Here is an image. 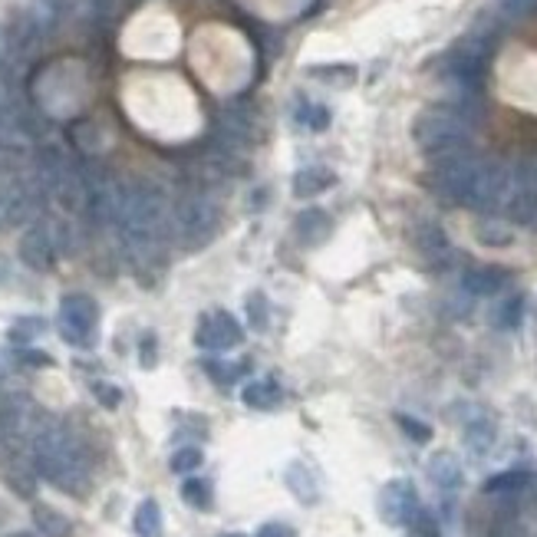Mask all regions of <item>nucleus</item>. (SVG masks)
Instances as JSON below:
<instances>
[{
    "mask_svg": "<svg viewBox=\"0 0 537 537\" xmlns=\"http://www.w3.org/2000/svg\"><path fill=\"white\" fill-rule=\"evenodd\" d=\"M17 360L24 366H53V356L50 353H40V350H20Z\"/></svg>",
    "mask_w": 537,
    "mask_h": 537,
    "instance_id": "obj_40",
    "label": "nucleus"
},
{
    "mask_svg": "<svg viewBox=\"0 0 537 537\" xmlns=\"http://www.w3.org/2000/svg\"><path fill=\"white\" fill-rule=\"evenodd\" d=\"M4 478H7V485L14 494H20V498H26V502H34V494H36V468L34 461H20L14 459L7 465V471H4Z\"/></svg>",
    "mask_w": 537,
    "mask_h": 537,
    "instance_id": "obj_23",
    "label": "nucleus"
},
{
    "mask_svg": "<svg viewBox=\"0 0 537 537\" xmlns=\"http://www.w3.org/2000/svg\"><path fill=\"white\" fill-rule=\"evenodd\" d=\"M412 142L429 158L455 152V148H468V142H471V116L451 103L429 106L412 119Z\"/></svg>",
    "mask_w": 537,
    "mask_h": 537,
    "instance_id": "obj_3",
    "label": "nucleus"
},
{
    "mask_svg": "<svg viewBox=\"0 0 537 537\" xmlns=\"http://www.w3.org/2000/svg\"><path fill=\"white\" fill-rule=\"evenodd\" d=\"M152 343H156V337H146V347H142V366H156V353H152Z\"/></svg>",
    "mask_w": 537,
    "mask_h": 537,
    "instance_id": "obj_42",
    "label": "nucleus"
},
{
    "mask_svg": "<svg viewBox=\"0 0 537 537\" xmlns=\"http://www.w3.org/2000/svg\"><path fill=\"white\" fill-rule=\"evenodd\" d=\"M429 478H432V485L439 491H459L461 481H465V471H461V461L455 451H435L429 465H425Z\"/></svg>",
    "mask_w": 537,
    "mask_h": 537,
    "instance_id": "obj_16",
    "label": "nucleus"
},
{
    "mask_svg": "<svg viewBox=\"0 0 537 537\" xmlns=\"http://www.w3.org/2000/svg\"><path fill=\"white\" fill-rule=\"evenodd\" d=\"M481 162L485 158L475 156L471 148H455V152H445V156H432L429 185H432V191L439 198L451 201V205H465Z\"/></svg>",
    "mask_w": 537,
    "mask_h": 537,
    "instance_id": "obj_5",
    "label": "nucleus"
},
{
    "mask_svg": "<svg viewBox=\"0 0 537 537\" xmlns=\"http://www.w3.org/2000/svg\"><path fill=\"white\" fill-rule=\"evenodd\" d=\"M248 320H251L254 329L268 327V297L260 294V290H254V294L248 297Z\"/></svg>",
    "mask_w": 537,
    "mask_h": 537,
    "instance_id": "obj_35",
    "label": "nucleus"
},
{
    "mask_svg": "<svg viewBox=\"0 0 537 537\" xmlns=\"http://www.w3.org/2000/svg\"><path fill=\"white\" fill-rule=\"evenodd\" d=\"M280 399H284V390H280L278 380H270V376H264V380H251L248 386L241 390V402L248 409H258V412H268V409H278Z\"/></svg>",
    "mask_w": 537,
    "mask_h": 537,
    "instance_id": "obj_17",
    "label": "nucleus"
},
{
    "mask_svg": "<svg viewBox=\"0 0 537 537\" xmlns=\"http://www.w3.org/2000/svg\"><path fill=\"white\" fill-rule=\"evenodd\" d=\"M205 373H208L215 382H221V386H231L238 376L248 373V363L228 366V363H218V360H208V363H205Z\"/></svg>",
    "mask_w": 537,
    "mask_h": 537,
    "instance_id": "obj_33",
    "label": "nucleus"
},
{
    "mask_svg": "<svg viewBox=\"0 0 537 537\" xmlns=\"http://www.w3.org/2000/svg\"><path fill=\"white\" fill-rule=\"evenodd\" d=\"M201 461H205V455H201V449H195V445H182V449L172 451V461H168V468H172L175 475H191V471H198Z\"/></svg>",
    "mask_w": 537,
    "mask_h": 537,
    "instance_id": "obj_29",
    "label": "nucleus"
},
{
    "mask_svg": "<svg viewBox=\"0 0 537 537\" xmlns=\"http://www.w3.org/2000/svg\"><path fill=\"white\" fill-rule=\"evenodd\" d=\"M313 79H320V83H327V86H337V89H347L356 83V66H350V63H333V66H310Z\"/></svg>",
    "mask_w": 537,
    "mask_h": 537,
    "instance_id": "obj_27",
    "label": "nucleus"
},
{
    "mask_svg": "<svg viewBox=\"0 0 537 537\" xmlns=\"http://www.w3.org/2000/svg\"><path fill=\"white\" fill-rule=\"evenodd\" d=\"M221 208L211 198V191H188L178 201H172L168 211V238L182 248H201L218 234Z\"/></svg>",
    "mask_w": 537,
    "mask_h": 537,
    "instance_id": "obj_4",
    "label": "nucleus"
},
{
    "mask_svg": "<svg viewBox=\"0 0 537 537\" xmlns=\"http://www.w3.org/2000/svg\"><path fill=\"white\" fill-rule=\"evenodd\" d=\"M475 241L481 248H508V244H514V228L502 218H485L475 225Z\"/></svg>",
    "mask_w": 537,
    "mask_h": 537,
    "instance_id": "obj_24",
    "label": "nucleus"
},
{
    "mask_svg": "<svg viewBox=\"0 0 537 537\" xmlns=\"http://www.w3.org/2000/svg\"><path fill=\"white\" fill-rule=\"evenodd\" d=\"M254 537H297V531L290 528V524H280V521H270V524H264V528H260Z\"/></svg>",
    "mask_w": 537,
    "mask_h": 537,
    "instance_id": "obj_39",
    "label": "nucleus"
},
{
    "mask_svg": "<svg viewBox=\"0 0 537 537\" xmlns=\"http://www.w3.org/2000/svg\"><path fill=\"white\" fill-rule=\"evenodd\" d=\"M508 278H512V274L504 268H494V264L468 268L465 274H461V290L471 297H494L508 287Z\"/></svg>",
    "mask_w": 537,
    "mask_h": 537,
    "instance_id": "obj_14",
    "label": "nucleus"
},
{
    "mask_svg": "<svg viewBox=\"0 0 537 537\" xmlns=\"http://www.w3.org/2000/svg\"><path fill=\"white\" fill-rule=\"evenodd\" d=\"M294 234L304 248H320V244L329 241V234H333V218L323 208H304L294 218Z\"/></svg>",
    "mask_w": 537,
    "mask_h": 537,
    "instance_id": "obj_15",
    "label": "nucleus"
},
{
    "mask_svg": "<svg viewBox=\"0 0 537 537\" xmlns=\"http://www.w3.org/2000/svg\"><path fill=\"white\" fill-rule=\"evenodd\" d=\"M284 481L287 488L300 498L304 504H317V498H320V488H317V478L310 475V468L304 465V461H290L284 471Z\"/></svg>",
    "mask_w": 537,
    "mask_h": 537,
    "instance_id": "obj_20",
    "label": "nucleus"
},
{
    "mask_svg": "<svg viewBox=\"0 0 537 537\" xmlns=\"http://www.w3.org/2000/svg\"><path fill=\"white\" fill-rule=\"evenodd\" d=\"M60 337L76 350H86L96 343L99 329V307L89 294H66L60 300Z\"/></svg>",
    "mask_w": 537,
    "mask_h": 537,
    "instance_id": "obj_6",
    "label": "nucleus"
},
{
    "mask_svg": "<svg viewBox=\"0 0 537 537\" xmlns=\"http://www.w3.org/2000/svg\"><path fill=\"white\" fill-rule=\"evenodd\" d=\"M521 320H524V297L521 294L504 297L502 304L491 310V323L498 329H518Z\"/></svg>",
    "mask_w": 537,
    "mask_h": 537,
    "instance_id": "obj_26",
    "label": "nucleus"
},
{
    "mask_svg": "<svg viewBox=\"0 0 537 537\" xmlns=\"http://www.w3.org/2000/svg\"><path fill=\"white\" fill-rule=\"evenodd\" d=\"M44 329H46V320H40V317H20V320L10 327V339H14L17 347H26V343H34Z\"/></svg>",
    "mask_w": 537,
    "mask_h": 537,
    "instance_id": "obj_30",
    "label": "nucleus"
},
{
    "mask_svg": "<svg viewBox=\"0 0 537 537\" xmlns=\"http://www.w3.org/2000/svg\"><path fill=\"white\" fill-rule=\"evenodd\" d=\"M168 211L172 201L165 188L152 178L122 182L116 228L119 238H168Z\"/></svg>",
    "mask_w": 537,
    "mask_h": 537,
    "instance_id": "obj_2",
    "label": "nucleus"
},
{
    "mask_svg": "<svg viewBox=\"0 0 537 537\" xmlns=\"http://www.w3.org/2000/svg\"><path fill=\"white\" fill-rule=\"evenodd\" d=\"M531 485H534V475H531V471H524V468H508V471H498V475L488 478L485 485H481V491L512 498V494L528 491Z\"/></svg>",
    "mask_w": 537,
    "mask_h": 537,
    "instance_id": "obj_19",
    "label": "nucleus"
},
{
    "mask_svg": "<svg viewBox=\"0 0 537 537\" xmlns=\"http://www.w3.org/2000/svg\"><path fill=\"white\" fill-rule=\"evenodd\" d=\"M508 221L528 225L537 218V165L534 162H518L512 165V178H508V191H504L502 211Z\"/></svg>",
    "mask_w": 537,
    "mask_h": 537,
    "instance_id": "obj_7",
    "label": "nucleus"
},
{
    "mask_svg": "<svg viewBox=\"0 0 537 537\" xmlns=\"http://www.w3.org/2000/svg\"><path fill=\"white\" fill-rule=\"evenodd\" d=\"M7 537H36L34 531H14V534H7Z\"/></svg>",
    "mask_w": 537,
    "mask_h": 537,
    "instance_id": "obj_44",
    "label": "nucleus"
},
{
    "mask_svg": "<svg viewBox=\"0 0 537 537\" xmlns=\"http://www.w3.org/2000/svg\"><path fill=\"white\" fill-rule=\"evenodd\" d=\"M17 258L24 268L36 270V274H46V270L56 268V248H53L50 234H46V228L36 221V225H30L24 234H20L17 241Z\"/></svg>",
    "mask_w": 537,
    "mask_h": 537,
    "instance_id": "obj_11",
    "label": "nucleus"
},
{
    "mask_svg": "<svg viewBox=\"0 0 537 537\" xmlns=\"http://www.w3.org/2000/svg\"><path fill=\"white\" fill-rule=\"evenodd\" d=\"M409 528L416 531L419 537H439V524H435L432 514L422 512V508H419V514H416V518H412V524H409Z\"/></svg>",
    "mask_w": 537,
    "mask_h": 537,
    "instance_id": "obj_38",
    "label": "nucleus"
},
{
    "mask_svg": "<svg viewBox=\"0 0 537 537\" xmlns=\"http://www.w3.org/2000/svg\"><path fill=\"white\" fill-rule=\"evenodd\" d=\"M182 502L195 512H208L211 508V485L201 478H185L182 485Z\"/></svg>",
    "mask_w": 537,
    "mask_h": 537,
    "instance_id": "obj_28",
    "label": "nucleus"
},
{
    "mask_svg": "<svg viewBox=\"0 0 537 537\" xmlns=\"http://www.w3.org/2000/svg\"><path fill=\"white\" fill-rule=\"evenodd\" d=\"M508 178H512V165L485 158L475 175V185L468 191L465 205L475 211H502L504 191H508Z\"/></svg>",
    "mask_w": 537,
    "mask_h": 537,
    "instance_id": "obj_8",
    "label": "nucleus"
},
{
    "mask_svg": "<svg viewBox=\"0 0 537 537\" xmlns=\"http://www.w3.org/2000/svg\"><path fill=\"white\" fill-rule=\"evenodd\" d=\"M34 528L40 531L44 537H70L73 534V524L70 518L63 512H56V508H50V504H34Z\"/></svg>",
    "mask_w": 537,
    "mask_h": 537,
    "instance_id": "obj_22",
    "label": "nucleus"
},
{
    "mask_svg": "<svg viewBox=\"0 0 537 537\" xmlns=\"http://www.w3.org/2000/svg\"><path fill=\"white\" fill-rule=\"evenodd\" d=\"M34 215V191L14 175H0V231L24 225Z\"/></svg>",
    "mask_w": 537,
    "mask_h": 537,
    "instance_id": "obj_12",
    "label": "nucleus"
},
{
    "mask_svg": "<svg viewBox=\"0 0 537 537\" xmlns=\"http://www.w3.org/2000/svg\"><path fill=\"white\" fill-rule=\"evenodd\" d=\"M297 119L304 122L307 129L323 132L329 126V109H327V106H317V103H304V106H300V113H297Z\"/></svg>",
    "mask_w": 537,
    "mask_h": 537,
    "instance_id": "obj_32",
    "label": "nucleus"
},
{
    "mask_svg": "<svg viewBox=\"0 0 537 537\" xmlns=\"http://www.w3.org/2000/svg\"><path fill=\"white\" fill-rule=\"evenodd\" d=\"M488 537H524V531H521L518 518H512V514H502V518L494 521V528Z\"/></svg>",
    "mask_w": 537,
    "mask_h": 537,
    "instance_id": "obj_37",
    "label": "nucleus"
},
{
    "mask_svg": "<svg viewBox=\"0 0 537 537\" xmlns=\"http://www.w3.org/2000/svg\"><path fill=\"white\" fill-rule=\"evenodd\" d=\"M396 425H399V429H402V432H406L416 445H425L429 439H432V425L422 422V419H416V416H406V412H399V416H396Z\"/></svg>",
    "mask_w": 537,
    "mask_h": 537,
    "instance_id": "obj_31",
    "label": "nucleus"
},
{
    "mask_svg": "<svg viewBox=\"0 0 537 537\" xmlns=\"http://www.w3.org/2000/svg\"><path fill=\"white\" fill-rule=\"evenodd\" d=\"M225 537H241V534H225Z\"/></svg>",
    "mask_w": 537,
    "mask_h": 537,
    "instance_id": "obj_45",
    "label": "nucleus"
},
{
    "mask_svg": "<svg viewBox=\"0 0 537 537\" xmlns=\"http://www.w3.org/2000/svg\"><path fill=\"white\" fill-rule=\"evenodd\" d=\"M416 248L422 258L429 260H445L451 258V244L439 225H419L416 228Z\"/></svg>",
    "mask_w": 537,
    "mask_h": 537,
    "instance_id": "obj_21",
    "label": "nucleus"
},
{
    "mask_svg": "<svg viewBox=\"0 0 537 537\" xmlns=\"http://www.w3.org/2000/svg\"><path fill=\"white\" fill-rule=\"evenodd\" d=\"M132 528H136L139 537H162V508H158L156 498H146V502L136 508Z\"/></svg>",
    "mask_w": 537,
    "mask_h": 537,
    "instance_id": "obj_25",
    "label": "nucleus"
},
{
    "mask_svg": "<svg viewBox=\"0 0 537 537\" xmlns=\"http://www.w3.org/2000/svg\"><path fill=\"white\" fill-rule=\"evenodd\" d=\"M524 514H528V521L537 528V488L528 494V504H524Z\"/></svg>",
    "mask_w": 537,
    "mask_h": 537,
    "instance_id": "obj_41",
    "label": "nucleus"
},
{
    "mask_svg": "<svg viewBox=\"0 0 537 537\" xmlns=\"http://www.w3.org/2000/svg\"><path fill=\"white\" fill-rule=\"evenodd\" d=\"M337 185V175L329 172L327 165H307L294 175V195L297 198H317L323 191Z\"/></svg>",
    "mask_w": 537,
    "mask_h": 537,
    "instance_id": "obj_18",
    "label": "nucleus"
},
{
    "mask_svg": "<svg viewBox=\"0 0 537 537\" xmlns=\"http://www.w3.org/2000/svg\"><path fill=\"white\" fill-rule=\"evenodd\" d=\"M195 343L201 350H211V353H228V350L244 343V329L238 323V317H231L228 310H208L198 317Z\"/></svg>",
    "mask_w": 537,
    "mask_h": 537,
    "instance_id": "obj_9",
    "label": "nucleus"
},
{
    "mask_svg": "<svg viewBox=\"0 0 537 537\" xmlns=\"http://www.w3.org/2000/svg\"><path fill=\"white\" fill-rule=\"evenodd\" d=\"M30 461H34L36 475L50 481L53 488L83 498L93 481V468H89V451L76 432H70L60 422H40V429L30 439Z\"/></svg>",
    "mask_w": 537,
    "mask_h": 537,
    "instance_id": "obj_1",
    "label": "nucleus"
},
{
    "mask_svg": "<svg viewBox=\"0 0 537 537\" xmlns=\"http://www.w3.org/2000/svg\"><path fill=\"white\" fill-rule=\"evenodd\" d=\"M419 508H422V502H419V491L409 478H392L380 491V518L390 528H409Z\"/></svg>",
    "mask_w": 537,
    "mask_h": 537,
    "instance_id": "obj_10",
    "label": "nucleus"
},
{
    "mask_svg": "<svg viewBox=\"0 0 537 537\" xmlns=\"http://www.w3.org/2000/svg\"><path fill=\"white\" fill-rule=\"evenodd\" d=\"M498 10H502L504 17L512 20H528L537 14V0H494Z\"/></svg>",
    "mask_w": 537,
    "mask_h": 537,
    "instance_id": "obj_34",
    "label": "nucleus"
},
{
    "mask_svg": "<svg viewBox=\"0 0 537 537\" xmlns=\"http://www.w3.org/2000/svg\"><path fill=\"white\" fill-rule=\"evenodd\" d=\"M4 50H7V30L0 26V56H4Z\"/></svg>",
    "mask_w": 537,
    "mask_h": 537,
    "instance_id": "obj_43",
    "label": "nucleus"
},
{
    "mask_svg": "<svg viewBox=\"0 0 537 537\" xmlns=\"http://www.w3.org/2000/svg\"><path fill=\"white\" fill-rule=\"evenodd\" d=\"M93 396H96V402L99 406H106V409H119L122 406V390L119 386H113V382H93Z\"/></svg>",
    "mask_w": 537,
    "mask_h": 537,
    "instance_id": "obj_36",
    "label": "nucleus"
},
{
    "mask_svg": "<svg viewBox=\"0 0 537 537\" xmlns=\"http://www.w3.org/2000/svg\"><path fill=\"white\" fill-rule=\"evenodd\" d=\"M461 442H465V449L471 451V455L485 459L488 451L494 449V442H498V422H494L491 412L471 409L465 416V422H461Z\"/></svg>",
    "mask_w": 537,
    "mask_h": 537,
    "instance_id": "obj_13",
    "label": "nucleus"
}]
</instances>
